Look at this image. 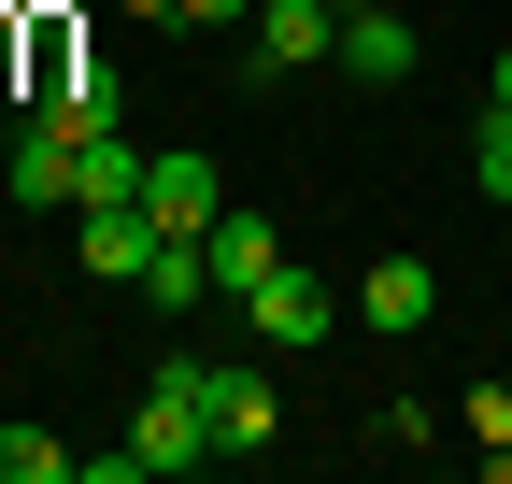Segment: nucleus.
<instances>
[{
	"instance_id": "1",
	"label": "nucleus",
	"mask_w": 512,
	"mask_h": 484,
	"mask_svg": "<svg viewBox=\"0 0 512 484\" xmlns=\"http://www.w3.org/2000/svg\"><path fill=\"white\" fill-rule=\"evenodd\" d=\"M0 186H15L29 214H86V143H72V129H43V114H29V129L0 143Z\"/></svg>"
},
{
	"instance_id": "2",
	"label": "nucleus",
	"mask_w": 512,
	"mask_h": 484,
	"mask_svg": "<svg viewBox=\"0 0 512 484\" xmlns=\"http://www.w3.org/2000/svg\"><path fill=\"white\" fill-rule=\"evenodd\" d=\"M200 413H214V456H271L285 442V399H271V371H242V356L200 371Z\"/></svg>"
},
{
	"instance_id": "3",
	"label": "nucleus",
	"mask_w": 512,
	"mask_h": 484,
	"mask_svg": "<svg viewBox=\"0 0 512 484\" xmlns=\"http://www.w3.org/2000/svg\"><path fill=\"white\" fill-rule=\"evenodd\" d=\"M242 57H256V72H328V57H342V0H256Z\"/></svg>"
},
{
	"instance_id": "4",
	"label": "nucleus",
	"mask_w": 512,
	"mask_h": 484,
	"mask_svg": "<svg viewBox=\"0 0 512 484\" xmlns=\"http://www.w3.org/2000/svg\"><path fill=\"white\" fill-rule=\"evenodd\" d=\"M242 328H256V342H271V356H299V342H328V328H342V299H328V285H313V271L285 257L271 285H256V299H242Z\"/></svg>"
},
{
	"instance_id": "5",
	"label": "nucleus",
	"mask_w": 512,
	"mask_h": 484,
	"mask_svg": "<svg viewBox=\"0 0 512 484\" xmlns=\"http://www.w3.org/2000/svg\"><path fill=\"white\" fill-rule=\"evenodd\" d=\"M128 456H143V470H200V456H214L200 385H143V413H128Z\"/></svg>"
},
{
	"instance_id": "6",
	"label": "nucleus",
	"mask_w": 512,
	"mask_h": 484,
	"mask_svg": "<svg viewBox=\"0 0 512 484\" xmlns=\"http://www.w3.org/2000/svg\"><path fill=\"white\" fill-rule=\"evenodd\" d=\"M143 214H157V228H171V242H200V228H214V214H228V200H214V157H200V143H171V157H157V171H143Z\"/></svg>"
},
{
	"instance_id": "7",
	"label": "nucleus",
	"mask_w": 512,
	"mask_h": 484,
	"mask_svg": "<svg viewBox=\"0 0 512 484\" xmlns=\"http://www.w3.org/2000/svg\"><path fill=\"white\" fill-rule=\"evenodd\" d=\"M200 257H214V299H256V285L285 271V228H271V214H214Z\"/></svg>"
},
{
	"instance_id": "8",
	"label": "nucleus",
	"mask_w": 512,
	"mask_h": 484,
	"mask_svg": "<svg viewBox=\"0 0 512 484\" xmlns=\"http://www.w3.org/2000/svg\"><path fill=\"white\" fill-rule=\"evenodd\" d=\"M29 114H43V129H72V143H86V129H114L128 100H114V72H100V57H43V100H29Z\"/></svg>"
},
{
	"instance_id": "9",
	"label": "nucleus",
	"mask_w": 512,
	"mask_h": 484,
	"mask_svg": "<svg viewBox=\"0 0 512 484\" xmlns=\"http://www.w3.org/2000/svg\"><path fill=\"white\" fill-rule=\"evenodd\" d=\"M157 242H171V228H157L143 200H86V271H100V285H143Z\"/></svg>"
},
{
	"instance_id": "10",
	"label": "nucleus",
	"mask_w": 512,
	"mask_h": 484,
	"mask_svg": "<svg viewBox=\"0 0 512 484\" xmlns=\"http://www.w3.org/2000/svg\"><path fill=\"white\" fill-rule=\"evenodd\" d=\"M328 72H356V86H413V29H399V0L342 15V57H328Z\"/></svg>"
},
{
	"instance_id": "11",
	"label": "nucleus",
	"mask_w": 512,
	"mask_h": 484,
	"mask_svg": "<svg viewBox=\"0 0 512 484\" xmlns=\"http://www.w3.org/2000/svg\"><path fill=\"white\" fill-rule=\"evenodd\" d=\"M356 314H370V328H427V257H370Z\"/></svg>"
},
{
	"instance_id": "12",
	"label": "nucleus",
	"mask_w": 512,
	"mask_h": 484,
	"mask_svg": "<svg viewBox=\"0 0 512 484\" xmlns=\"http://www.w3.org/2000/svg\"><path fill=\"white\" fill-rule=\"evenodd\" d=\"M143 299H157V314H200V299H214V257H200V242H157V257H143Z\"/></svg>"
},
{
	"instance_id": "13",
	"label": "nucleus",
	"mask_w": 512,
	"mask_h": 484,
	"mask_svg": "<svg viewBox=\"0 0 512 484\" xmlns=\"http://www.w3.org/2000/svg\"><path fill=\"white\" fill-rule=\"evenodd\" d=\"M86 456L57 442V428H0V484H72Z\"/></svg>"
},
{
	"instance_id": "14",
	"label": "nucleus",
	"mask_w": 512,
	"mask_h": 484,
	"mask_svg": "<svg viewBox=\"0 0 512 484\" xmlns=\"http://www.w3.org/2000/svg\"><path fill=\"white\" fill-rule=\"evenodd\" d=\"M470 186L512 200V100H484V129H470Z\"/></svg>"
},
{
	"instance_id": "15",
	"label": "nucleus",
	"mask_w": 512,
	"mask_h": 484,
	"mask_svg": "<svg viewBox=\"0 0 512 484\" xmlns=\"http://www.w3.org/2000/svg\"><path fill=\"white\" fill-rule=\"evenodd\" d=\"M470 442H512V385H470Z\"/></svg>"
},
{
	"instance_id": "16",
	"label": "nucleus",
	"mask_w": 512,
	"mask_h": 484,
	"mask_svg": "<svg viewBox=\"0 0 512 484\" xmlns=\"http://www.w3.org/2000/svg\"><path fill=\"white\" fill-rule=\"evenodd\" d=\"M185 29H256V0H185Z\"/></svg>"
},
{
	"instance_id": "17",
	"label": "nucleus",
	"mask_w": 512,
	"mask_h": 484,
	"mask_svg": "<svg viewBox=\"0 0 512 484\" xmlns=\"http://www.w3.org/2000/svg\"><path fill=\"white\" fill-rule=\"evenodd\" d=\"M128 15H171V29H185V0H128Z\"/></svg>"
},
{
	"instance_id": "18",
	"label": "nucleus",
	"mask_w": 512,
	"mask_h": 484,
	"mask_svg": "<svg viewBox=\"0 0 512 484\" xmlns=\"http://www.w3.org/2000/svg\"><path fill=\"white\" fill-rule=\"evenodd\" d=\"M498 100H512V43H498Z\"/></svg>"
},
{
	"instance_id": "19",
	"label": "nucleus",
	"mask_w": 512,
	"mask_h": 484,
	"mask_svg": "<svg viewBox=\"0 0 512 484\" xmlns=\"http://www.w3.org/2000/svg\"><path fill=\"white\" fill-rule=\"evenodd\" d=\"M57 15H86V0H57Z\"/></svg>"
},
{
	"instance_id": "20",
	"label": "nucleus",
	"mask_w": 512,
	"mask_h": 484,
	"mask_svg": "<svg viewBox=\"0 0 512 484\" xmlns=\"http://www.w3.org/2000/svg\"><path fill=\"white\" fill-rule=\"evenodd\" d=\"M342 15H370V0H342Z\"/></svg>"
}]
</instances>
